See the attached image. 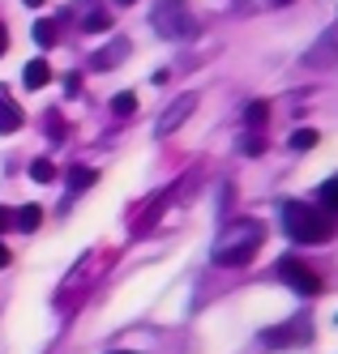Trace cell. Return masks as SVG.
Wrapping results in <instances>:
<instances>
[{
	"mask_svg": "<svg viewBox=\"0 0 338 354\" xmlns=\"http://www.w3.org/2000/svg\"><path fill=\"white\" fill-rule=\"evenodd\" d=\"M265 243V226L257 218H235L227 231L219 235V243H214V265L223 269H244L257 252Z\"/></svg>",
	"mask_w": 338,
	"mask_h": 354,
	"instance_id": "cell-1",
	"label": "cell"
},
{
	"mask_svg": "<svg viewBox=\"0 0 338 354\" xmlns=\"http://www.w3.org/2000/svg\"><path fill=\"white\" fill-rule=\"evenodd\" d=\"M283 226L296 243H330L334 239V218L312 209V205H300V201L283 205Z\"/></svg>",
	"mask_w": 338,
	"mask_h": 354,
	"instance_id": "cell-2",
	"label": "cell"
},
{
	"mask_svg": "<svg viewBox=\"0 0 338 354\" xmlns=\"http://www.w3.org/2000/svg\"><path fill=\"white\" fill-rule=\"evenodd\" d=\"M154 30L163 39H188L193 30V9H188V0H159V9H154Z\"/></svg>",
	"mask_w": 338,
	"mask_h": 354,
	"instance_id": "cell-3",
	"label": "cell"
},
{
	"mask_svg": "<svg viewBox=\"0 0 338 354\" xmlns=\"http://www.w3.org/2000/svg\"><path fill=\"white\" fill-rule=\"evenodd\" d=\"M278 277L292 290H300V295H321V277L312 273L308 265H300L296 257H287V261H278Z\"/></svg>",
	"mask_w": 338,
	"mask_h": 354,
	"instance_id": "cell-4",
	"label": "cell"
},
{
	"mask_svg": "<svg viewBox=\"0 0 338 354\" xmlns=\"http://www.w3.org/2000/svg\"><path fill=\"white\" fill-rule=\"evenodd\" d=\"M193 107H197V94H180L176 103H172V107H167V111L159 115V124H154V133H159V137H172V133L180 129V124H184V120L193 115Z\"/></svg>",
	"mask_w": 338,
	"mask_h": 354,
	"instance_id": "cell-5",
	"label": "cell"
},
{
	"mask_svg": "<svg viewBox=\"0 0 338 354\" xmlns=\"http://www.w3.org/2000/svg\"><path fill=\"white\" fill-rule=\"evenodd\" d=\"M312 333L300 324H283V328H265L261 333V346H270V350H283V346H296V342H308Z\"/></svg>",
	"mask_w": 338,
	"mask_h": 354,
	"instance_id": "cell-6",
	"label": "cell"
},
{
	"mask_svg": "<svg viewBox=\"0 0 338 354\" xmlns=\"http://www.w3.org/2000/svg\"><path fill=\"white\" fill-rule=\"evenodd\" d=\"M125 56H129V39H116V43L103 47V52H94V68H99V73H103V68H116Z\"/></svg>",
	"mask_w": 338,
	"mask_h": 354,
	"instance_id": "cell-7",
	"label": "cell"
},
{
	"mask_svg": "<svg viewBox=\"0 0 338 354\" xmlns=\"http://www.w3.org/2000/svg\"><path fill=\"white\" fill-rule=\"evenodd\" d=\"M21 129V111L13 107V98L0 90V137H9V133H17Z\"/></svg>",
	"mask_w": 338,
	"mask_h": 354,
	"instance_id": "cell-8",
	"label": "cell"
},
{
	"mask_svg": "<svg viewBox=\"0 0 338 354\" xmlns=\"http://www.w3.org/2000/svg\"><path fill=\"white\" fill-rule=\"evenodd\" d=\"M21 82H26V90H43L47 82H52V68H47V60H30L26 68H21Z\"/></svg>",
	"mask_w": 338,
	"mask_h": 354,
	"instance_id": "cell-9",
	"label": "cell"
},
{
	"mask_svg": "<svg viewBox=\"0 0 338 354\" xmlns=\"http://www.w3.org/2000/svg\"><path fill=\"white\" fill-rule=\"evenodd\" d=\"M56 39H60V26H56L52 17H39L35 21V43L39 47H56Z\"/></svg>",
	"mask_w": 338,
	"mask_h": 354,
	"instance_id": "cell-10",
	"label": "cell"
},
{
	"mask_svg": "<svg viewBox=\"0 0 338 354\" xmlns=\"http://www.w3.org/2000/svg\"><path fill=\"white\" fill-rule=\"evenodd\" d=\"M82 30H86V35H103V30H112V13H103L99 5H94V13L82 17Z\"/></svg>",
	"mask_w": 338,
	"mask_h": 354,
	"instance_id": "cell-11",
	"label": "cell"
},
{
	"mask_svg": "<svg viewBox=\"0 0 338 354\" xmlns=\"http://www.w3.org/2000/svg\"><path fill=\"white\" fill-rule=\"evenodd\" d=\"M39 222H43V209H39V205H21V209L13 214V226H17V231H35Z\"/></svg>",
	"mask_w": 338,
	"mask_h": 354,
	"instance_id": "cell-12",
	"label": "cell"
},
{
	"mask_svg": "<svg viewBox=\"0 0 338 354\" xmlns=\"http://www.w3.org/2000/svg\"><path fill=\"white\" fill-rule=\"evenodd\" d=\"M265 120H270V103H249V111H244V124H249V129H261Z\"/></svg>",
	"mask_w": 338,
	"mask_h": 354,
	"instance_id": "cell-13",
	"label": "cell"
},
{
	"mask_svg": "<svg viewBox=\"0 0 338 354\" xmlns=\"http://www.w3.org/2000/svg\"><path fill=\"white\" fill-rule=\"evenodd\" d=\"M94 180H99V175H94L90 167H73V171H69V188H78V192H82V188H90Z\"/></svg>",
	"mask_w": 338,
	"mask_h": 354,
	"instance_id": "cell-14",
	"label": "cell"
},
{
	"mask_svg": "<svg viewBox=\"0 0 338 354\" xmlns=\"http://www.w3.org/2000/svg\"><path fill=\"white\" fill-rule=\"evenodd\" d=\"M112 111H116L120 120H129V115L137 111V94H116V98H112Z\"/></svg>",
	"mask_w": 338,
	"mask_h": 354,
	"instance_id": "cell-15",
	"label": "cell"
},
{
	"mask_svg": "<svg viewBox=\"0 0 338 354\" xmlns=\"http://www.w3.org/2000/svg\"><path fill=\"white\" fill-rule=\"evenodd\" d=\"M30 180L35 184H52L56 180V167L47 162V158H39V162H30Z\"/></svg>",
	"mask_w": 338,
	"mask_h": 354,
	"instance_id": "cell-16",
	"label": "cell"
},
{
	"mask_svg": "<svg viewBox=\"0 0 338 354\" xmlns=\"http://www.w3.org/2000/svg\"><path fill=\"white\" fill-rule=\"evenodd\" d=\"M317 141H321V137L312 133V129H296V133H292V141H287V145H292V149H312Z\"/></svg>",
	"mask_w": 338,
	"mask_h": 354,
	"instance_id": "cell-17",
	"label": "cell"
},
{
	"mask_svg": "<svg viewBox=\"0 0 338 354\" xmlns=\"http://www.w3.org/2000/svg\"><path fill=\"white\" fill-rule=\"evenodd\" d=\"M321 201H326V205H330V209L338 214V175H334V180H326V184H321Z\"/></svg>",
	"mask_w": 338,
	"mask_h": 354,
	"instance_id": "cell-18",
	"label": "cell"
},
{
	"mask_svg": "<svg viewBox=\"0 0 338 354\" xmlns=\"http://www.w3.org/2000/svg\"><path fill=\"white\" fill-rule=\"evenodd\" d=\"M261 149H265L261 137H249V141H244V154H261Z\"/></svg>",
	"mask_w": 338,
	"mask_h": 354,
	"instance_id": "cell-19",
	"label": "cell"
},
{
	"mask_svg": "<svg viewBox=\"0 0 338 354\" xmlns=\"http://www.w3.org/2000/svg\"><path fill=\"white\" fill-rule=\"evenodd\" d=\"M9 226H13V209H5V205H0V235H5Z\"/></svg>",
	"mask_w": 338,
	"mask_h": 354,
	"instance_id": "cell-20",
	"label": "cell"
},
{
	"mask_svg": "<svg viewBox=\"0 0 338 354\" xmlns=\"http://www.w3.org/2000/svg\"><path fill=\"white\" fill-rule=\"evenodd\" d=\"M9 52V30H5V21H0V56Z\"/></svg>",
	"mask_w": 338,
	"mask_h": 354,
	"instance_id": "cell-21",
	"label": "cell"
},
{
	"mask_svg": "<svg viewBox=\"0 0 338 354\" xmlns=\"http://www.w3.org/2000/svg\"><path fill=\"white\" fill-rule=\"evenodd\" d=\"M9 261H13V257H9V248L0 243V269H9Z\"/></svg>",
	"mask_w": 338,
	"mask_h": 354,
	"instance_id": "cell-22",
	"label": "cell"
},
{
	"mask_svg": "<svg viewBox=\"0 0 338 354\" xmlns=\"http://www.w3.org/2000/svg\"><path fill=\"white\" fill-rule=\"evenodd\" d=\"M26 5H30V9H39V5H43V0H26Z\"/></svg>",
	"mask_w": 338,
	"mask_h": 354,
	"instance_id": "cell-23",
	"label": "cell"
},
{
	"mask_svg": "<svg viewBox=\"0 0 338 354\" xmlns=\"http://www.w3.org/2000/svg\"><path fill=\"white\" fill-rule=\"evenodd\" d=\"M270 5H292V0H270Z\"/></svg>",
	"mask_w": 338,
	"mask_h": 354,
	"instance_id": "cell-24",
	"label": "cell"
},
{
	"mask_svg": "<svg viewBox=\"0 0 338 354\" xmlns=\"http://www.w3.org/2000/svg\"><path fill=\"white\" fill-rule=\"evenodd\" d=\"M116 354H133V350H116Z\"/></svg>",
	"mask_w": 338,
	"mask_h": 354,
	"instance_id": "cell-25",
	"label": "cell"
},
{
	"mask_svg": "<svg viewBox=\"0 0 338 354\" xmlns=\"http://www.w3.org/2000/svg\"><path fill=\"white\" fill-rule=\"evenodd\" d=\"M120 5H133V0H120Z\"/></svg>",
	"mask_w": 338,
	"mask_h": 354,
	"instance_id": "cell-26",
	"label": "cell"
}]
</instances>
